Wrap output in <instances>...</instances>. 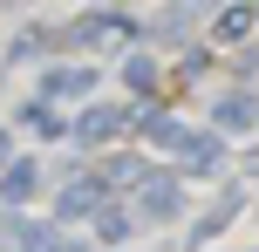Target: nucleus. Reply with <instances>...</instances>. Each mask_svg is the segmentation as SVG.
I'll use <instances>...</instances> for the list:
<instances>
[{"mask_svg": "<svg viewBox=\"0 0 259 252\" xmlns=\"http://www.w3.org/2000/svg\"><path fill=\"white\" fill-rule=\"evenodd\" d=\"M75 41L82 48H116V41H130V21L123 14H89V21H75Z\"/></svg>", "mask_w": 259, "mask_h": 252, "instance_id": "f257e3e1", "label": "nucleus"}, {"mask_svg": "<svg viewBox=\"0 0 259 252\" xmlns=\"http://www.w3.org/2000/svg\"><path fill=\"white\" fill-rule=\"evenodd\" d=\"M130 123V109H89V116H75V143H109Z\"/></svg>", "mask_w": 259, "mask_h": 252, "instance_id": "f03ea898", "label": "nucleus"}, {"mask_svg": "<svg viewBox=\"0 0 259 252\" xmlns=\"http://www.w3.org/2000/svg\"><path fill=\"white\" fill-rule=\"evenodd\" d=\"M96 205H103V177H75L55 212H62V218H82V212H96Z\"/></svg>", "mask_w": 259, "mask_h": 252, "instance_id": "7ed1b4c3", "label": "nucleus"}, {"mask_svg": "<svg viewBox=\"0 0 259 252\" xmlns=\"http://www.w3.org/2000/svg\"><path fill=\"white\" fill-rule=\"evenodd\" d=\"M34 184H41L34 164H14V171L0 177V198H7V205H27V198H34Z\"/></svg>", "mask_w": 259, "mask_h": 252, "instance_id": "20e7f679", "label": "nucleus"}, {"mask_svg": "<svg viewBox=\"0 0 259 252\" xmlns=\"http://www.w3.org/2000/svg\"><path fill=\"white\" fill-rule=\"evenodd\" d=\"M184 171L211 177V171H219V143H211V136H191V143H184Z\"/></svg>", "mask_w": 259, "mask_h": 252, "instance_id": "39448f33", "label": "nucleus"}, {"mask_svg": "<svg viewBox=\"0 0 259 252\" xmlns=\"http://www.w3.org/2000/svg\"><path fill=\"white\" fill-rule=\"evenodd\" d=\"M219 130H252V95H219Z\"/></svg>", "mask_w": 259, "mask_h": 252, "instance_id": "423d86ee", "label": "nucleus"}, {"mask_svg": "<svg viewBox=\"0 0 259 252\" xmlns=\"http://www.w3.org/2000/svg\"><path fill=\"white\" fill-rule=\"evenodd\" d=\"M170 205H178V191H170L164 177H157V184H143V191H137V212H150V218H164Z\"/></svg>", "mask_w": 259, "mask_h": 252, "instance_id": "0eeeda50", "label": "nucleus"}, {"mask_svg": "<svg viewBox=\"0 0 259 252\" xmlns=\"http://www.w3.org/2000/svg\"><path fill=\"white\" fill-rule=\"evenodd\" d=\"M89 68H55V75H48V95H82V89H89Z\"/></svg>", "mask_w": 259, "mask_h": 252, "instance_id": "6e6552de", "label": "nucleus"}, {"mask_svg": "<svg viewBox=\"0 0 259 252\" xmlns=\"http://www.w3.org/2000/svg\"><path fill=\"white\" fill-rule=\"evenodd\" d=\"M14 245H21V252H55V232H48V225H27V218H21V225H14Z\"/></svg>", "mask_w": 259, "mask_h": 252, "instance_id": "1a4fd4ad", "label": "nucleus"}, {"mask_svg": "<svg viewBox=\"0 0 259 252\" xmlns=\"http://www.w3.org/2000/svg\"><path fill=\"white\" fill-rule=\"evenodd\" d=\"M143 136H150V143H178V150L191 143V136H184V130H178L170 116H143Z\"/></svg>", "mask_w": 259, "mask_h": 252, "instance_id": "9d476101", "label": "nucleus"}, {"mask_svg": "<svg viewBox=\"0 0 259 252\" xmlns=\"http://www.w3.org/2000/svg\"><path fill=\"white\" fill-rule=\"evenodd\" d=\"M246 27H252V7H232V14H219V34H225V41H239Z\"/></svg>", "mask_w": 259, "mask_h": 252, "instance_id": "9b49d317", "label": "nucleus"}, {"mask_svg": "<svg viewBox=\"0 0 259 252\" xmlns=\"http://www.w3.org/2000/svg\"><path fill=\"white\" fill-rule=\"evenodd\" d=\"M123 75H130V89H157V68H150V62H143V55H137V62H130V68H123Z\"/></svg>", "mask_w": 259, "mask_h": 252, "instance_id": "f8f14e48", "label": "nucleus"}, {"mask_svg": "<svg viewBox=\"0 0 259 252\" xmlns=\"http://www.w3.org/2000/svg\"><path fill=\"white\" fill-rule=\"evenodd\" d=\"M103 239H130V212L109 205V212H103Z\"/></svg>", "mask_w": 259, "mask_h": 252, "instance_id": "ddd939ff", "label": "nucleus"}, {"mask_svg": "<svg viewBox=\"0 0 259 252\" xmlns=\"http://www.w3.org/2000/svg\"><path fill=\"white\" fill-rule=\"evenodd\" d=\"M0 164H7V130H0Z\"/></svg>", "mask_w": 259, "mask_h": 252, "instance_id": "4468645a", "label": "nucleus"}]
</instances>
